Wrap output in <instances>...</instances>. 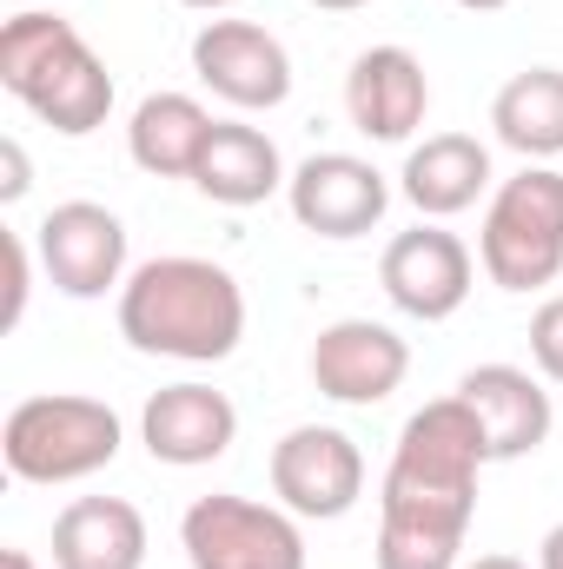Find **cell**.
<instances>
[{
	"label": "cell",
	"mask_w": 563,
	"mask_h": 569,
	"mask_svg": "<svg viewBox=\"0 0 563 569\" xmlns=\"http://www.w3.org/2000/svg\"><path fill=\"white\" fill-rule=\"evenodd\" d=\"M120 338L140 358L226 365L246 338V291L226 266L192 259V252L146 259L120 284Z\"/></svg>",
	"instance_id": "2"
},
{
	"label": "cell",
	"mask_w": 563,
	"mask_h": 569,
	"mask_svg": "<svg viewBox=\"0 0 563 569\" xmlns=\"http://www.w3.org/2000/svg\"><path fill=\"white\" fill-rule=\"evenodd\" d=\"M285 159L273 133H259V127H246V120H219L213 127V140L199 152V172H192V186L213 199V206H233V212H246V206H266L273 192H285Z\"/></svg>",
	"instance_id": "18"
},
{
	"label": "cell",
	"mask_w": 563,
	"mask_h": 569,
	"mask_svg": "<svg viewBox=\"0 0 563 569\" xmlns=\"http://www.w3.org/2000/svg\"><path fill=\"white\" fill-rule=\"evenodd\" d=\"M213 127L219 120L192 93H146L140 107H134V120H127V152L152 179H192Z\"/></svg>",
	"instance_id": "19"
},
{
	"label": "cell",
	"mask_w": 563,
	"mask_h": 569,
	"mask_svg": "<svg viewBox=\"0 0 563 569\" xmlns=\"http://www.w3.org/2000/svg\"><path fill=\"white\" fill-rule=\"evenodd\" d=\"M285 206L312 239H365L392 212V179L358 152H312L285 179Z\"/></svg>",
	"instance_id": "9"
},
{
	"label": "cell",
	"mask_w": 563,
	"mask_h": 569,
	"mask_svg": "<svg viewBox=\"0 0 563 569\" xmlns=\"http://www.w3.org/2000/svg\"><path fill=\"white\" fill-rule=\"evenodd\" d=\"M318 13H358V7H372V0H312Z\"/></svg>",
	"instance_id": "27"
},
{
	"label": "cell",
	"mask_w": 563,
	"mask_h": 569,
	"mask_svg": "<svg viewBox=\"0 0 563 569\" xmlns=\"http://www.w3.org/2000/svg\"><path fill=\"white\" fill-rule=\"evenodd\" d=\"M273 497L298 523H338L365 497V450L338 425H292L273 443Z\"/></svg>",
	"instance_id": "7"
},
{
	"label": "cell",
	"mask_w": 563,
	"mask_h": 569,
	"mask_svg": "<svg viewBox=\"0 0 563 569\" xmlns=\"http://www.w3.org/2000/svg\"><path fill=\"white\" fill-rule=\"evenodd\" d=\"M146 517L127 497H73L53 517V569H146Z\"/></svg>",
	"instance_id": "16"
},
{
	"label": "cell",
	"mask_w": 563,
	"mask_h": 569,
	"mask_svg": "<svg viewBox=\"0 0 563 569\" xmlns=\"http://www.w3.org/2000/svg\"><path fill=\"white\" fill-rule=\"evenodd\" d=\"M484 463H491L484 425L457 391L412 411L378 490V543H372L378 569H464Z\"/></svg>",
	"instance_id": "1"
},
{
	"label": "cell",
	"mask_w": 563,
	"mask_h": 569,
	"mask_svg": "<svg viewBox=\"0 0 563 569\" xmlns=\"http://www.w3.org/2000/svg\"><path fill=\"white\" fill-rule=\"evenodd\" d=\"M531 365L544 385H563V291L531 311Z\"/></svg>",
	"instance_id": "21"
},
{
	"label": "cell",
	"mask_w": 563,
	"mask_h": 569,
	"mask_svg": "<svg viewBox=\"0 0 563 569\" xmlns=\"http://www.w3.org/2000/svg\"><path fill=\"white\" fill-rule=\"evenodd\" d=\"M398 192L418 206V219H457L491 192V146L471 133H431L405 152Z\"/></svg>",
	"instance_id": "17"
},
{
	"label": "cell",
	"mask_w": 563,
	"mask_h": 569,
	"mask_svg": "<svg viewBox=\"0 0 563 569\" xmlns=\"http://www.w3.org/2000/svg\"><path fill=\"white\" fill-rule=\"evenodd\" d=\"M27 152H20V140H0V199L13 206V199H27Z\"/></svg>",
	"instance_id": "23"
},
{
	"label": "cell",
	"mask_w": 563,
	"mask_h": 569,
	"mask_svg": "<svg viewBox=\"0 0 563 569\" xmlns=\"http://www.w3.org/2000/svg\"><path fill=\"white\" fill-rule=\"evenodd\" d=\"M0 569H40V563H33V557H27L20 543H7V550H0Z\"/></svg>",
	"instance_id": "25"
},
{
	"label": "cell",
	"mask_w": 563,
	"mask_h": 569,
	"mask_svg": "<svg viewBox=\"0 0 563 569\" xmlns=\"http://www.w3.org/2000/svg\"><path fill=\"white\" fill-rule=\"evenodd\" d=\"M179 7H192V13H226V7H239V0H179Z\"/></svg>",
	"instance_id": "28"
},
{
	"label": "cell",
	"mask_w": 563,
	"mask_h": 569,
	"mask_svg": "<svg viewBox=\"0 0 563 569\" xmlns=\"http://www.w3.org/2000/svg\"><path fill=\"white\" fill-rule=\"evenodd\" d=\"M457 398L477 411L484 443H491V463H511V457L544 450V437L557 425L544 378L524 371V365H471V371L457 378Z\"/></svg>",
	"instance_id": "15"
},
{
	"label": "cell",
	"mask_w": 563,
	"mask_h": 569,
	"mask_svg": "<svg viewBox=\"0 0 563 569\" xmlns=\"http://www.w3.org/2000/svg\"><path fill=\"white\" fill-rule=\"evenodd\" d=\"M477 266L497 291H544L563 272V172L524 166L504 179L477 226Z\"/></svg>",
	"instance_id": "5"
},
{
	"label": "cell",
	"mask_w": 563,
	"mask_h": 569,
	"mask_svg": "<svg viewBox=\"0 0 563 569\" xmlns=\"http://www.w3.org/2000/svg\"><path fill=\"white\" fill-rule=\"evenodd\" d=\"M0 87L60 140H87L113 113V73L60 13H13L0 27Z\"/></svg>",
	"instance_id": "3"
},
{
	"label": "cell",
	"mask_w": 563,
	"mask_h": 569,
	"mask_svg": "<svg viewBox=\"0 0 563 569\" xmlns=\"http://www.w3.org/2000/svg\"><path fill=\"white\" fill-rule=\"evenodd\" d=\"M537 569H563V523L544 530V543H537Z\"/></svg>",
	"instance_id": "24"
},
{
	"label": "cell",
	"mask_w": 563,
	"mask_h": 569,
	"mask_svg": "<svg viewBox=\"0 0 563 569\" xmlns=\"http://www.w3.org/2000/svg\"><path fill=\"white\" fill-rule=\"evenodd\" d=\"M33 246H40L47 284H53L60 298L93 305V298H107V291H120V284L134 279V272H127V226H120V212H107L100 199H67V206H53V212L40 219Z\"/></svg>",
	"instance_id": "10"
},
{
	"label": "cell",
	"mask_w": 563,
	"mask_h": 569,
	"mask_svg": "<svg viewBox=\"0 0 563 569\" xmlns=\"http://www.w3.org/2000/svg\"><path fill=\"white\" fill-rule=\"evenodd\" d=\"M127 443V425L107 398H80V391H40V398H20L0 425V457H7V477L20 483H87L100 477Z\"/></svg>",
	"instance_id": "4"
},
{
	"label": "cell",
	"mask_w": 563,
	"mask_h": 569,
	"mask_svg": "<svg viewBox=\"0 0 563 569\" xmlns=\"http://www.w3.org/2000/svg\"><path fill=\"white\" fill-rule=\"evenodd\" d=\"M464 569H531L524 557H477V563H464Z\"/></svg>",
	"instance_id": "26"
},
{
	"label": "cell",
	"mask_w": 563,
	"mask_h": 569,
	"mask_svg": "<svg viewBox=\"0 0 563 569\" xmlns=\"http://www.w3.org/2000/svg\"><path fill=\"white\" fill-rule=\"evenodd\" d=\"M0 246H7V311H0V331H13V325L27 318V291H33V259H27V239H20V232H7Z\"/></svg>",
	"instance_id": "22"
},
{
	"label": "cell",
	"mask_w": 563,
	"mask_h": 569,
	"mask_svg": "<svg viewBox=\"0 0 563 569\" xmlns=\"http://www.w3.org/2000/svg\"><path fill=\"white\" fill-rule=\"evenodd\" d=\"M192 73L233 113H273L292 100V53L259 20H206L192 33Z\"/></svg>",
	"instance_id": "8"
},
{
	"label": "cell",
	"mask_w": 563,
	"mask_h": 569,
	"mask_svg": "<svg viewBox=\"0 0 563 569\" xmlns=\"http://www.w3.org/2000/svg\"><path fill=\"white\" fill-rule=\"evenodd\" d=\"M412 371V345L378 325V318H338L312 338V385L332 398V405H385Z\"/></svg>",
	"instance_id": "12"
},
{
	"label": "cell",
	"mask_w": 563,
	"mask_h": 569,
	"mask_svg": "<svg viewBox=\"0 0 563 569\" xmlns=\"http://www.w3.org/2000/svg\"><path fill=\"white\" fill-rule=\"evenodd\" d=\"M431 113V80H424V60L412 47H365L345 73V120L378 146L412 140Z\"/></svg>",
	"instance_id": "13"
},
{
	"label": "cell",
	"mask_w": 563,
	"mask_h": 569,
	"mask_svg": "<svg viewBox=\"0 0 563 569\" xmlns=\"http://www.w3.org/2000/svg\"><path fill=\"white\" fill-rule=\"evenodd\" d=\"M378 284H385V298H392L405 318L444 325V318L464 311V298H471V284H477V259H471V246H464L457 232H444L437 219H424V226L398 232V239L385 246Z\"/></svg>",
	"instance_id": "11"
},
{
	"label": "cell",
	"mask_w": 563,
	"mask_h": 569,
	"mask_svg": "<svg viewBox=\"0 0 563 569\" xmlns=\"http://www.w3.org/2000/svg\"><path fill=\"white\" fill-rule=\"evenodd\" d=\"M179 550L192 569H305V530L285 503L213 490L186 503Z\"/></svg>",
	"instance_id": "6"
},
{
	"label": "cell",
	"mask_w": 563,
	"mask_h": 569,
	"mask_svg": "<svg viewBox=\"0 0 563 569\" xmlns=\"http://www.w3.org/2000/svg\"><path fill=\"white\" fill-rule=\"evenodd\" d=\"M497 146H511L524 166H551L563 152V67H524L491 100Z\"/></svg>",
	"instance_id": "20"
},
{
	"label": "cell",
	"mask_w": 563,
	"mask_h": 569,
	"mask_svg": "<svg viewBox=\"0 0 563 569\" xmlns=\"http://www.w3.org/2000/svg\"><path fill=\"white\" fill-rule=\"evenodd\" d=\"M140 443L152 463H172V470L219 463L239 443V405L213 385H166V391L146 398Z\"/></svg>",
	"instance_id": "14"
},
{
	"label": "cell",
	"mask_w": 563,
	"mask_h": 569,
	"mask_svg": "<svg viewBox=\"0 0 563 569\" xmlns=\"http://www.w3.org/2000/svg\"><path fill=\"white\" fill-rule=\"evenodd\" d=\"M464 13H497V7H511V0H457Z\"/></svg>",
	"instance_id": "29"
}]
</instances>
